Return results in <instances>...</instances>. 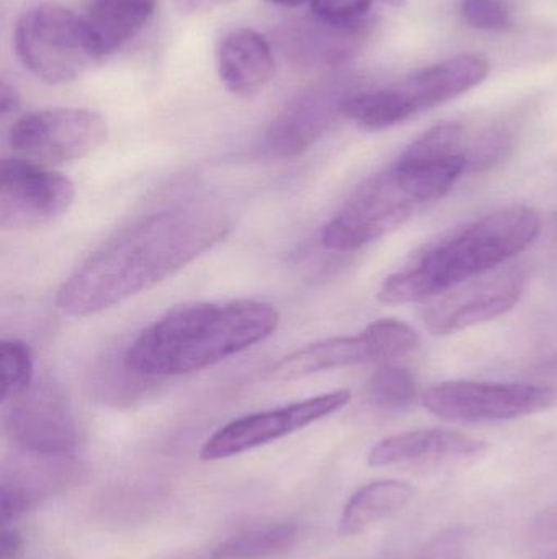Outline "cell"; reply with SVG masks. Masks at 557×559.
<instances>
[{"instance_id":"cell-1","label":"cell","mask_w":557,"mask_h":559,"mask_svg":"<svg viewBox=\"0 0 557 559\" xmlns=\"http://www.w3.org/2000/svg\"><path fill=\"white\" fill-rule=\"evenodd\" d=\"M231 231V219L208 205L172 206L114 236L65 280L56 305L87 318L159 285L211 251Z\"/></svg>"},{"instance_id":"cell-2","label":"cell","mask_w":557,"mask_h":559,"mask_svg":"<svg viewBox=\"0 0 557 559\" xmlns=\"http://www.w3.org/2000/svg\"><path fill=\"white\" fill-rule=\"evenodd\" d=\"M278 324L277 309L255 299L189 302L144 329L124 361L143 377L193 373L264 342Z\"/></svg>"},{"instance_id":"cell-3","label":"cell","mask_w":557,"mask_h":559,"mask_svg":"<svg viewBox=\"0 0 557 559\" xmlns=\"http://www.w3.org/2000/svg\"><path fill=\"white\" fill-rule=\"evenodd\" d=\"M542 231L538 212L526 205L493 210L425 246L378 289L386 305L428 301L461 283L502 267Z\"/></svg>"},{"instance_id":"cell-4","label":"cell","mask_w":557,"mask_h":559,"mask_svg":"<svg viewBox=\"0 0 557 559\" xmlns=\"http://www.w3.org/2000/svg\"><path fill=\"white\" fill-rule=\"evenodd\" d=\"M487 74L489 62L484 56H453L383 87L350 92L340 114L365 130H386L461 97Z\"/></svg>"},{"instance_id":"cell-5","label":"cell","mask_w":557,"mask_h":559,"mask_svg":"<svg viewBox=\"0 0 557 559\" xmlns=\"http://www.w3.org/2000/svg\"><path fill=\"white\" fill-rule=\"evenodd\" d=\"M13 49L20 64L49 85L71 84L101 59L84 16L55 3L32 7L20 15Z\"/></svg>"},{"instance_id":"cell-6","label":"cell","mask_w":557,"mask_h":559,"mask_svg":"<svg viewBox=\"0 0 557 559\" xmlns=\"http://www.w3.org/2000/svg\"><path fill=\"white\" fill-rule=\"evenodd\" d=\"M419 347L421 337L411 325L385 318L360 334L324 338L298 348L271 368V377L291 381L355 365L392 364L414 354Z\"/></svg>"},{"instance_id":"cell-7","label":"cell","mask_w":557,"mask_h":559,"mask_svg":"<svg viewBox=\"0 0 557 559\" xmlns=\"http://www.w3.org/2000/svg\"><path fill=\"white\" fill-rule=\"evenodd\" d=\"M421 206L389 166L356 189L324 226L320 242L329 251H356L401 228Z\"/></svg>"},{"instance_id":"cell-8","label":"cell","mask_w":557,"mask_h":559,"mask_svg":"<svg viewBox=\"0 0 557 559\" xmlns=\"http://www.w3.org/2000/svg\"><path fill=\"white\" fill-rule=\"evenodd\" d=\"M556 391L538 384L455 380L428 388L422 403L450 423H502L555 406Z\"/></svg>"},{"instance_id":"cell-9","label":"cell","mask_w":557,"mask_h":559,"mask_svg":"<svg viewBox=\"0 0 557 559\" xmlns=\"http://www.w3.org/2000/svg\"><path fill=\"white\" fill-rule=\"evenodd\" d=\"M107 121L87 108H51L16 120L10 128L12 150L23 159L43 164L84 159L107 140Z\"/></svg>"},{"instance_id":"cell-10","label":"cell","mask_w":557,"mask_h":559,"mask_svg":"<svg viewBox=\"0 0 557 559\" xmlns=\"http://www.w3.org/2000/svg\"><path fill=\"white\" fill-rule=\"evenodd\" d=\"M5 406L3 427L16 449L41 459H64L74 452L77 424L71 400L59 384H32Z\"/></svg>"},{"instance_id":"cell-11","label":"cell","mask_w":557,"mask_h":559,"mask_svg":"<svg viewBox=\"0 0 557 559\" xmlns=\"http://www.w3.org/2000/svg\"><path fill=\"white\" fill-rule=\"evenodd\" d=\"M525 285V271L519 265L494 269L428 299L421 312L422 322L435 335L484 324L516 308Z\"/></svg>"},{"instance_id":"cell-12","label":"cell","mask_w":557,"mask_h":559,"mask_svg":"<svg viewBox=\"0 0 557 559\" xmlns=\"http://www.w3.org/2000/svg\"><path fill=\"white\" fill-rule=\"evenodd\" d=\"M349 390L330 391L310 400L239 417L216 430L199 452L203 462H218L261 449L326 419L350 403Z\"/></svg>"},{"instance_id":"cell-13","label":"cell","mask_w":557,"mask_h":559,"mask_svg":"<svg viewBox=\"0 0 557 559\" xmlns=\"http://www.w3.org/2000/svg\"><path fill=\"white\" fill-rule=\"evenodd\" d=\"M75 186L62 174L23 157L0 166V228L23 231L49 225L69 212Z\"/></svg>"},{"instance_id":"cell-14","label":"cell","mask_w":557,"mask_h":559,"mask_svg":"<svg viewBox=\"0 0 557 559\" xmlns=\"http://www.w3.org/2000/svg\"><path fill=\"white\" fill-rule=\"evenodd\" d=\"M489 445L483 440L450 429H421L398 433L376 443L368 453V465L453 466L480 462Z\"/></svg>"},{"instance_id":"cell-15","label":"cell","mask_w":557,"mask_h":559,"mask_svg":"<svg viewBox=\"0 0 557 559\" xmlns=\"http://www.w3.org/2000/svg\"><path fill=\"white\" fill-rule=\"evenodd\" d=\"M347 94L316 88L291 102L268 127L265 151L277 159H290L310 150L340 114Z\"/></svg>"},{"instance_id":"cell-16","label":"cell","mask_w":557,"mask_h":559,"mask_svg":"<svg viewBox=\"0 0 557 559\" xmlns=\"http://www.w3.org/2000/svg\"><path fill=\"white\" fill-rule=\"evenodd\" d=\"M216 69L226 91L238 97H252L274 79V49L255 29L247 26L232 28L219 39Z\"/></svg>"},{"instance_id":"cell-17","label":"cell","mask_w":557,"mask_h":559,"mask_svg":"<svg viewBox=\"0 0 557 559\" xmlns=\"http://www.w3.org/2000/svg\"><path fill=\"white\" fill-rule=\"evenodd\" d=\"M157 0H94L84 15L92 45L100 58L133 41L156 12Z\"/></svg>"},{"instance_id":"cell-18","label":"cell","mask_w":557,"mask_h":559,"mask_svg":"<svg viewBox=\"0 0 557 559\" xmlns=\"http://www.w3.org/2000/svg\"><path fill=\"white\" fill-rule=\"evenodd\" d=\"M287 38L288 48L310 64L337 66L349 61L365 45L370 26H340L323 22L300 23Z\"/></svg>"},{"instance_id":"cell-19","label":"cell","mask_w":557,"mask_h":559,"mask_svg":"<svg viewBox=\"0 0 557 559\" xmlns=\"http://www.w3.org/2000/svg\"><path fill=\"white\" fill-rule=\"evenodd\" d=\"M414 488L398 479L370 483L355 492L343 508L339 531L342 535H360L391 518L414 498Z\"/></svg>"},{"instance_id":"cell-20","label":"cell","mask_w":557,"mask_h":559,"mask_svg":"<svg viewBox=\"0 0 557 559\" xmlns=\"http://www.w3.org/2000/svg\"><path fill=\"white\" fill-rule=\"evenodd\" d=\"M51 466L38 468H15L13 472H3L0 483V509H2L3 524L16 521L23 514L35 508L43 498L49 495L56 486L64 483V476Z\"/></svg>"},{"instance_id":"cell-21","label":"cell","mask_w":557,"mask_h":559,"mask_svg":"<svg viewBox=\"0 0 557 559\" xmlns=\"http://www.w3.org/2000/svg\"><path fill=\"white\" fill-rule=\"evenodd\" d=\"M298 537L293 522H268L222 542L213 559H274L287 554Z\"/></svg>"},{"instance_id":"cell-22","label":"cell","mask_w":557,"mask_h":559,"mask_svg":"<svg viewBox=\"0 0 557 559\" xmlns=\"http://www.w3.org/2000/svg\"><path fill=\"white\" fill-rule=\"evenodd\" d=\"M366 393L383 409H404L417 397V383L404 367L386 364L370 378Z\"/></svg>"},{"instance_id":"cell-23","label":"cell","mask_w":557,"mask_h":559,"mask_svg":"<svg viewBox=\"0 0 557 559\" xmlns=\"http://www.w3.org/2000/svg\"><path fill=\"white\" fill-rule=\"evenodd\" d=\"M32 350L25 342L9 338L0 344V400L19 397L33 384Z\"/></svg>"},{"instance_id":"cell-24","label":"cell","mask_w":557,"mask_h":559,"mask_svg":"<svg viewBox=\"0 0 557 559\" xmlns=\"http://www.w3.org/2000/svg\"><path fill=\"white\" fill-rule=\"evenodd\" d=\"M405 0H311L316 19L340 26H370L383 9H399Z\"/></svg>"},{"instance_id":"cell-25","label":"cell","mask_w":557,"mask_h":559,"mask_svg":"<svg viewBox=\"0 0 557 559\" xmlns=\"http://www.w3.org/2000/svg\"><path fill=\"white\" fill-rule=\"evenodd\" d=\"M461 15L468 25L484 32H504L510 26L502 0H461Z\"/></svg>"},{"instance_id":"cell-26","label":"cell","mask_w":557,"mask_h":559,"mask_svg":"<svg viewBox=\"0 0 557 559\" xmlns=\"http://www.w3.org/2000/svg\"><path fill=\"white\" fill-rule=\"evenodd\" d=\"M415 559H473L470 537L460 528L435 535Z\"/></svg>"},{"instance_id":"cell-27","label":"cell","mask_w":557,"mask_h":559,"mask_svg":"<svg viewBox=\"0 0 557 559\" xmlns=\"http://www.w3.org/2000/svg\"><path fill=\"white\" fill-rule=\"evenodd\" d=\"M23 551V537L15 528L5 527L0 548V559H20Z\"/></svg>"},{"instance_id":"cell-28","label":"cell","mask_w":557,"mask_h":559,"mask_svg":"<svg viewBox=\"0 0 557 559\" xmlns=\"http://www.w3.org/2000/svg\"><path fill=\"white\" fill-rule=\"evenodd\" d=\"M19 107L20 98L15 88L10 87L7 82H2V85H0V114L3 118H7L9 115L15 114Z\"/></svg>"},{"instance_id":"cell-29","label":"cell","mask_w":557,"mask_h":559,"mask_svg":"<svg viewBox=\"0 0 557 559\" xmlns=\"http://www.w3.org/2000/svg\"><path fill=\"white\" fill-rule=\"evenodd\" d=\"M231 0H177L180 9L185 12H205V10L216 9V7L225 5Z\"/></svg>"},{"instance_id":"cell-30","label":"cell","mask_w":557,"mask_h":559,"mask_svg":"<svg viewBox=\"0 0 557 559\" xmlns=\"http://www.w3.org/2000/svg\"><path fill=\"white\" fill-rule=\"evenodd\" d=\"M270 2L277 3V5L281 7H298L303 5V3L311 2V0H270Z\"/></svg>"}]
</instances>
